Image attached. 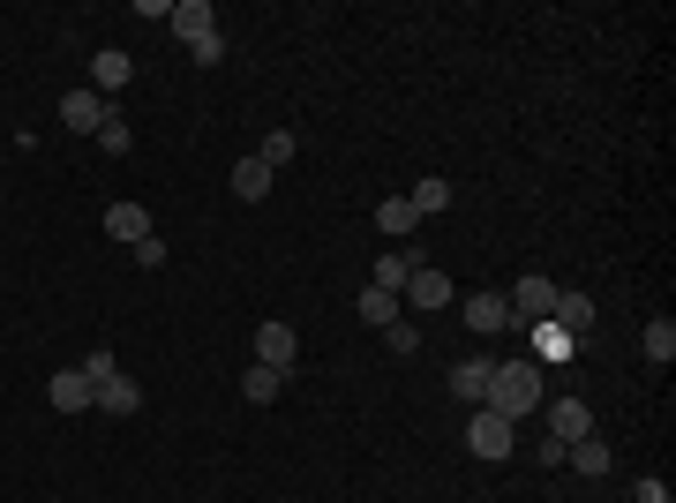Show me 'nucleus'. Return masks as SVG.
<instances>
[{
	"mask_svg": "<svg viewBox=\"0 0 676 503\" xmlns=\"http://www.w3.org/2000/svg\"><path fill=\"white\" fill-rule=\"evenodd\" d=\"M564 466L587 473V481H601V473H609V444H601V436H579V444L564 451Z\"/></svg>",
	"mask_w": 676,
	"mask_h": 503,
	"instance_id": "6ab92c4d",
	"label": "nucleus"
},
{
	"mask_svg": "<svg viewBox=\"0 0 676 503\" xmlns=\"http://www.w3.org/2000/svg\"><path fill=\"white\" fill-rule=\"evenodd\" d=\"M106 233L135 249V241H143V233H159V226H151V210H143V204H106Z\"/></svg>",
	"mask_w": 676,
	"mask_h": 503,
	"instance_id": "9b49d317",
	"label": "nucleus"
},
{
	"mask_svg": "<svg viewBox=\"0 0 676 503\" xmlns=\"http://www.w3.org/2000/svg\"><path fill=\"white\" fill-rule=\"evenodd\" d=\"M181 39H204V31H218V8L211 0H173V15H166Z\"/></svg>",
	"mask_w": 676,
	"mask_h": 503,
	"instance_id": "dca6fc26",
	"label": "nucleus"
},
{
	"mask_svg": "<svg viewBox=\"0 0 676 503\" xmlns=\"http://www.w3.org/2000/svg\"><path fill=\"white\" fill-rule=\"evenodd\" d=\"M45 398H53V414H90V398H98V391H90L84 369H61V376L45 383Z\"/></svg>",
	"mask_w": 676,
	"mask_h": 503,
	"instance_id": "6e6552de",
	"label": "nucleus"
},
{
	"mask_svg": "<svg viewBox=\"0 0 676 503\" xmlns=\"http://www.w3.org/2000/svg\"><path fill=\"white\" fill-rule=\"evenodd\" d=\"M294 151H301V135H294V128H271V135L255 143V158H263L271 173H279V166H294Z\"/></svg>",
	"mask_w": 676,
	"mask_h": 503,
	"instance_id": "412c9836",
	"label": "nucleus"
},
{
	"mask_svg": "<svg viewBox=\"0 0 676 503\" xmlns=\"http://www.w3.org/2000/svg\"><path fill=\"white\" fill-rule=\"evenodd\" d=\"M106 113H113V98H98L90 84L61 98V128H76V135H98V128H106Z\"/></svg>",
	"mask_w": 676,
	"mask_h": 503,
	"instance_id": "423d86ee",
	"label": "nucleus"
},
{
	"mask_svg": "<svg viewBox=\"0 0 676 503\" xmlns=\"http://www.w3.org/2000/svg\"><path fill=\"white\" fill-rule=\"evenodd\" d=\"M504 308H511V324H549V308H556V286L542 278V271H526L519 286L504 294Z\"/></svg>",
	"mask_w": 676,
	"mask_h": 503,
	"instance_id": "39448f33",
	"label": "nucleus"
},
{
	"mask_svg": "<svg viewBox=\"0 0 676 503\" xmlns=\"http://www.w3.org/2000/svg\"><path fill=\"white\" fill-rule=\"evenodd\" d=\"M361 324H399V294H377V286H361Z\"/></svg>",
	"mask_w": 676,
	"mask_h": 503,
	"instance_id": "b1692460",
	"label": "nucleus"
},
{
	"mask_svg": "<svg viewBox=\"0 0 676 503\" xmlns=\"http://www.w3.org/2000/svg\"><path fill=\"white\" fill-rule=\"evenodd\" d=\"M414 263H422V255H406V249L377 255V271H369V286H377V294H406V278H414Z\"/></svg>",
	"mask_w": 676,
	"mask_h": 503,
	"instance_id": "4468645a",
	"label": "nucleus"
},
{
	"mask_svg": "<svg viewBox=\"0 0 676 503\" xmlns=\"http://www.w3.org/2000/svg\"><path fill=\"white\" fill-rule=\"evenodd\" d=\"M255 361L279 369V376H294L301 369V331L294 324H255Z\"/></svg>",
	"mask_w": 676,
	"mask_h": 503,
	"instance_id": "20e7f679",
	"label": "nucleus"
},
{
	"mask_svg": "<svg viewBox=\"0 0 676 503\" xmlns=\"http://www.w3.org/2000/svg\"><path fill=\"white\" fill-rule=\"evenodd\" d=\"M271 181H279V173L263 166V158H241V166H233V196H241V204H263Z\"/></svg>",
	"mask_w": 676,
	"mask_h": 503,
	"instance_id": "f3484780",
	"label": "nucleus"
},
{
	"mask_svg": "<svg viewBox=\"0 0 676 503\" xmlns=\"http://www.w3.org/2000/svg\"><path fill=\"white\" fill-rule=\"evenodd\" d=\"M406 204L422 210V218H428V210H451V181H444V173H428V181L414 188V196H406Z\"/></svg>",
	"mask_w": 676,
	"mask_h": 503,
	"instance_id": "5701e85b",
	"label": "nucleus"
},
{
	"mask_svg": "<svg viewBox=\"0 0 676 503\" xmlns=\"http://www.w3.org/2000/svg\"><path fill=\"white\" fill-rule=\"evenodd\" d=\"M128 76H135V61H128L121 45L90 53V90H98V98H121V90H128Z\"/></svg>",
	"mask_w": 676,
	"mask_h": 503,
	"instance_id": "0eeeda50",
	"label": "nucleus"
},
{
	"mask_svg": "<svg viewBox=\"0 0 676 503\" xmlns=\"http://www.w3.org/2000/svg\"><path fill=\"white\" fill-rule=\"evenodd\" d=\"M549 324H556L564 338H587V331H593V300H587V294H556Z\"/></svg>",
	"mask_w": 676,
	"mask_h": 503,
	"instance_id": "ddd939ff",
	"label": "nucleus"
},
{
	"mask_svg": "<svg viewBox=\"0 0 676 503\" xmlns=\"http://www.w3.org/2000/svg\"><path fill=\"white\" fill-rule=\"evenodd\" d=\"M549 436L556 444H579V436H593V414L579 406V398H556L549 406Z\"/></svg>",
	"mask_w": 676,
	"mask_h": 503,
	"instance_id": "f8f14e48",
	"label": "nucleus"
},
{
	"mask_svg": "<svg viewBox=\"0 0 676 503\" xmlns=\"http://www.w3.org/2000/svg\"><path fill=\"white\" fill-rule=\"evenodd\" d=\"M534 338H542V361H564V353H571V338H564V331H542V324H534Z\"/></svg>",
	"mask_w": 676,
	"mask_h": 503,
	"instance_id": "7c9ffc66",
	"label": "nucleus"
},
{
	"mask_svg": "<svg viewBox=\"0 0 676 503\" xmlns=\"http://www.w3.org/2000/svg\"><path fill=\"white\" fill-rule=\"evenodd\" d=\"M377 226L391 233V241H399V233H414V226H422V210L406 204V196H391V204H377Z\"/></svg>",
	"mask_w": 676,
	"mask_h": 503,
	"instance_id": "4be33fe9",
	"label": "nucleus"
},
{
	"mask_svg": "<svg viewBox=\"0 0 676 503\" xmlns=\"http://www.w3.org/2000/svg\"><path fill=\"white\" fill-rule=\"evenodd\" d=\"M639 346H646V361H662V369H669V361H676V324H669V316H654V324L639 331Z\"/></svg>",
	"mask_w": 676,
	"mask_h": 503,
	"instance_id": "aec40b11",
	"label": "nucleus"
},
{
	"mask_svg": "<svg viewBox=\"0 0 676 503\" xmlns=\"http://www.w3.org/2000/svg\"><path fill=\"white\" fill-rule=\"evenodd\" d=\"M489 414H504L511 428L542 406V361H497V376H489V398H481Z\"/></svg>",
	"mask_w": 676,
	"mask_h": 503,
	"instance_id": "f257e3e1",
	"label": "nucleus"
},
{
	"mask_svg": "<svg viewBox=\"0 0 676 503\" xmlns=\"http://www.w3.org/2000/svg\"><path fill=\"white\" fill-rule=\"evenodd\" d=\"M632 503H676L669 496V481H662V473H646V481H639V496Z\"/></svg>",
	"mask_w": 676,
	"mask_h": 503,
	"instance_id": "c756f323",
	"label": "nucleus"
},
{
	"mask_svg": "<svg viewBox=\"0 0 676 503\" xmlns=\"http://www.w3.org/2000/svg\"><path fill=\"white\" fill-rule=\"evenodd\" d=\"M279 391H286V376H279V369H263V361H249V369H241V398H249V406H271Z\"/></svg>",
	"mask_w": 676,
	"mask_h": 503,
	"instance_id": "a211bd4d",
	"label": "nucleus"
},
{
	"mask_svg": "<svg viewBox=\"0 0 676 503\" xmlns=\"http://www.w3.org/2000/svg\"><path fill=\"white\" fill-rule=\"evenodd\" d=\"M188 61H196V68H218V61H226V39H218V31L188 39Z\"/></svg>",
	"mask_w": 676,
	"mask_h": 503,
	"instance_id": "bb28decb",
	"label": "nucleus"
},
{
	"mask_svg": "<svg viewBox=\"0 0 676 503\" xmlns=\"http://www.w3.org/2000/svg\"><path fill=\"white\" fill-rule=\"evenodd\" d=\"M466 451H473V459H511V451H519V444H511V420L504 414H489V406H473V414H466Z\"/></svg>",
	"mask_w": 676,
	"mask_h": 503,
	"instance_id": "f03ea898",
	"label": "nucleus"
},
{
	"mask_svg": "<svg viewBox=\"0 0 676 503\" xmlns=\"http://www.w3.org/2000/svg\"><path fill=\"white\" fill-rule=\"evenodd\" d=\"M90 406H98L106 420H128L135 406H143V391H135L128 376H113V383H98V398H90Z\"/></svg>",
	"mask_w": 676,
	"mask_h": 503,
	"instance_id": "2eb2a0df",
	"label": "nucleus"
},
{
	"mask_svg": "<svg viewBox=\"0 0 676 503\" xmlns=\"http://www.w3.org/2000/svg\"><path fill=\"white\" fill-rule=\"evenodd\" d=\"M383 346H391L399 361H414V353H422V331H414V324H383Z\"/></svg>",
	"mask_w": 676,
	"mask_h": 503,
	"instance_id": "393cba45",
	"label": "nucleus"
},
{
	"mask_svg": "<svg viewBox=\"0 0 676 503\" xmlns=\"http://www.w3.org/2000/svg\"><path fill=\"white\" fill-rule=\"evenodd\" d=\"M98 151H113V158H121V151H128V121H121V106L106 113V128H98Z\"/></svg>",
	"mask_w": 676,
	"mask_h": 503,
	"instance_id": "cd10ccee",
	"label": "nucleus"
},
{
	"mask_svg": "<svg viewBox=\"0 0 676 503\" xmlns=\"http://www.w3.org/2000/svg\"><path fill=\"white\" fill-rule=\"evenodd\" d=\"M84 376H90V391H98V383H113V376H121V361H113L106 346H90V353H84Z\"/></svg>",
	"mask_w": 676,
	"mask_h": 503,
	"instance_id": "a878e982",
	"label": "nucleus"
},
{
	"mask_svg": "<svg viewBox=\"0 0 676 503\" xmlns=\"http://www.w3.org/2000/svg\"><path fill=\"white\" fill-rule=\"evenodd\" d=\"M489 376H497V361H489V353H481V361H459V369H451V398H459L466 414H473V406L489 398Z\"/></svg>",
	"mask_w": 676,
	"mask_h": 503,
	"instance_id": "1a4fd4ad",
	"label": "nucleus"
},
{
	"mask_svg": "<svg viewBox=\"0 0 676 503\" xmlns=\"http://www.w3.org/2000/svg\"><path fill=\"white\" fill-rule=\"evenodd\" d=\"M451 278H444V271H436V263H414V278H406V294H399V308H414V316H428V308H451Z\"/></svg>",
	"mask_w": 676,
	"mask_h": 503,
	"instance_id": "7ed1b4c3",
	"label": "nucleus"
},
{
	"mask_svg": "<svg viewBox=\"0 0 676 503\" xmlns=\"http://www.w3.org/2000/svg\"><path fill=\"white\" fill-rule=\"evenodd\" d=\"M159 263H166V241H159V233H143V241H135V271H159Z\"/></svg>",
	"mask_w": 676,
	"mask_h": 503,
	"instance_id": "c85d7f7f",
	"label": "nucleus"
},
{
	"mask_svg": "<svg viewBox=\"0 0 676 503\" xmlns=\"http://www.w3.org/2000/svg\"><path fill=\"white\" fill-rule=\"evenodd\" d=\"M459 316H466V331H511V308H504V294H466L459 300Z\"/></svg>",
	"mask_w": 676,
	"mask_h": 503,
	"instance_id": "9d476101",
	"label": "nucleus"
}]
</instances>
